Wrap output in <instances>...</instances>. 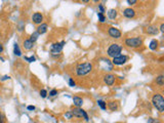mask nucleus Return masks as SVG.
Instances as JSON below:
<instances>
[{"label": "nucleus", "instance_id": "nucleus-19", "mask_svg": "<svg viewBox=\"0 0 164 123\" xmlns=\"http://www.w3.org/2000/svg\"><path fill=\"white\" fill-rule=\"evenodd\" d=\"M108 108L110 109V111L115 112V111L118 110V104L116 102H110V103L108 104Z\"/></svg>", "mask_w": 164, "mask_h": 123}, {"label": "nucleus", "instance_id": "nucleus-23", "mask_svg": "<svg viewBox=\"0 0 164 123\" xmlns=\"http://www.w3.org/2000/svg\"><path fill=\"white\" fill-rule=\"evenodd\" d=\"M38 37H39V34H38L37 32H34V33H32V35L30 37V40H31L33 43H35L36 41H37V39H38Z\"/></svg>", "mask_w": 164, "mask_h": 123}, {"label": "nucleus", "instance_id": "nucleus-34", "mask_svg": "<svg viewBox=\"0 0 164 123\" xmlns=\"http://www.w3.org/2000/svg\"><path fill=\"white\" fill-rule=\"evenodd\" d=\"M8 79H10V76L5 75V76H3V77L1 78V81H5V80H8Z\"/></svg>", "mask_w": 164, "mask_h": 123}, {"label": "nucleus", "instance_id": "nucleus-27", "mask_svg": "<svg viewBox=\"0 0 164 123\" xmlns=\"http://www.w3.org/2000/svg\"><path fill=\"white\" fill-rule=\"evenodd\" d=\"M18 29H19V31L20 32H22L24 29H25V23H24L23 21H21L20 23H19V26H18Z\"/></svg>", "mask_w": 164, "mask_h": 123}, {"label": "nucleus", "instance_id": "nucleus-4", "mask_svg": "<svg viewBox=\"0 0 164 123\" xmlns=\"http://www.w3.org/2000/svg\"><path fill=\"white\" fill-rule=\"evenodd\" d=\"M122 45H120V44H118V43H112L108 49H107V54H108V57H110V58H115V57H117L119 54H121V51H122Z\"/></svg>", "mask_w": 164, "mask_h": 123}, {"label": "nucleus", "instance_id": "nucleus-21", "mask_svg": "<svg viewBox=\"0 0 164 123\" xmlns=\"http://www.w3.org/2000/svg\"><path fill=\"white\" fill-rule=\"evenodd\" d=\"M96 103H97V106H99L102 110L105 111L106 109H107V103H106L105 100H103V99H99Z\"/></svg>", "mask_w": 164, "mask_h": 123}, {"label": "nucleus", "instance_id": "nucleus-32", "mask_svg": "<svg viewBox=\"0 0 164 123\" xmlns=\"http://www.w3.org/2000/svg\"><path fill=\"white\" fill-rule=\"evenodd\" d=\"M69 85H70L71 87L76 86V83H75V81H74V79H73V78H69Z\"/></svg>", "mask_w": 164, "mask_h": 123}, {"label": "nucleus", "instance_id": "nucleus-10", "mask_svg": "<svg viewBox=\"0 0 164 123\" xmlns=\"http://www.w3.org/2000/svg\"><path fill=\"white\" fill-rule=\"evenodd\" d=\"M32 22L36 25L42 24V22H43V15H42V13H40V12L33 13V15H32Z\"/></svg>", "mask_w": 164, "mask_h": 123}, {"label": "nucleus", "instance_id": "nucleus-18", "mask_svg": "<svg viewBox=\"0 0 164 123\" xmlns=\"http://www.w3.org/2000/svg\"><path fill=\"white\" fill-rule=\"evenodd\" d=\"M158 45H159L158 40L153 39V40H151V42H150V44H149V48L151 49V50H156V49L158 48Z\"/></svg>", "mask_w": 164, "mask_h": 123}, {"label": "nucleus", "instance_id": "nucleus-3", "mask_svg": "<svg viewBox=\"0 0 164 123\" xmlns=\"http://www.w3.org/2000/svg\"><path fill=\"white\" fill-rule=\"evenodd\" d=\"M143 42L141 37H129L124 40V44L129 48H139L143 45Z\"/></svg>", "mask_w": 164, "mask_h": 123}, {"label": "nucleus", "instance_id": "nucleus-9", "mask_svg": "<svg viewBox=\"0 0 164 123\" xmlns=\"http://www.w3.org/2000/svg\"><path fill=\"white\" fill-rule=\"evenodd\" d=\"M145 32H146V34H148V35H157L158 33H159V29L157 28V26H155V25H150V26H148L146 29H145Z\"/></svg>", "mask_w": 164, "mask_h": 123}, {"label": "nucleus", "instance_id": "nucleus-5", "mask_svg": "<svg viewBox=\"0 0 164 123\" xmlns=\"http://www.w3.org/2000/svg\"><path fill=\"white\" fill-rule=\"evenodd\" d=\"M128 61V57L125 55V54H119L117 57L113 58L112 60V64L115 65V66H122L124 64H126Z\"/></svg>", "mask_w": 164, "mask_h": 123}, {"label": "nucleus", "instance_id": "nucleus-7", "mask_svg": "<svg viewBox=\"0 0 164 123\" xmlns=\"http://www.w3.org/2000/svg\"><path fill=\"white\" fill-rule=\"evenodd\" d=\"M66 44L65 41H61V42H57V43H53L51 45V53L54 55V54H59V52L63 50L64 48V45Z\"/></svg>", "mask_w": 164, "mask_h": 123}, {"label": "nucleus", "instance_id": "nucleus-37", "mask_svg": "<svg viewBox=\"0 0 164 123\" xmlns=\"http://www.w3.org/2000/svg\"><path fill=\"white\" fill-rule=\"evenodd\" d=\"M0 123H4V117L2 113H0Z\"/></svg>", "mask_w": 164, "mask_h": 123}, {"label": "nucleus", "instance_id": "nucleus-30", "mask_svg": "<svg viewBox=\"0 0 164 123\" xmlns=\"http://www.w3.org/2000/svg\"><path fill=\"white\" fill-rule=\"evenodd\" d=\"M58 94V90L57 89H51L49 91V97H56Z\"/></svg>", "mask_w": 164, "mask_h": 123}, {"label": "nucleus", "instance_id": "nucleus-20", "mask_svg": "<svg viewBox=\"0 0 164 123\" xmlns=\"http://www.w3.org/2000/svg\"><path fill=\"white\" fill-rule=\"evenodd\" d=\"M156 84L158 86H163L164 85V76L163 75H159L156 78Z\"/></svg>", "mask_w": 164, "mask_h": 123}, {"label": "nucleus", "instance_id": "nucleus-41", "mask_svg": "<svg viewBox=\"0 0 164 123\" xmlns=\"http://www.w3.org/2000/svg\"><path fill=\"white\" fill-rule=\"evenodd\" d=\"M0 61H1V62H4V59H3V58H1V57H0Z\"/></svg>", "mask_w": 164, "mask_h": 123}, {"label": "nucleus", "instance_id": "nucleus-12", "mask_svg": "<svg viewBox=\"0 0 164 123\" xmlns=\"http://www.w3.org/2000/svg\"><path fill=\"white\" fill-rule=\"evenodd\" d=\"M47 30H48V26H47V24L42 23V24L38 25L36 32H37L39 35H42V34H45V33H46Z\"/></svg>", "mask_w": 164, "mask_h": 123}, {"label": "nucleus", "instance_id": "nucleus-25", "mask_svg": "<svg viewBox=\"0 0 164 123\" xmlns=\"http://www.w3.org/2000/svg\"><path fill=\"white\" fill-rule=\"evenodd\" d=\"M24 59L28 62V63H34V62H36V58L33 57V55L32 57H24Z\"/></svg>", "mask_w": 164, "mask_h": 123}, {"label": "nucleus", "instance_id": "nucleus-17", "mask_svg": "<svg viewBox=\"0 0 164 123\" xmlns=\"http://www.w3.org/2000/svg\"><path fill=\"white\" fill-rule=\"evenodd\" d=\"M13 53H14V55H17V57H22V50H21L19 44H18L17 42L13 44Z\"/></svg>", "mask_w": 164, "mask_h": 123}, {"label": "nucleus", "instance_id": "nucleus-38", "mask_svg": "<svg viewBox=\"0 0 164 123\" xmlns=\"http://www.w3.org/2000/svg\"><path fill=\"white\" fill-rule=\"evenodd\" d=\"M3 45H2V43H0V53H2V51H3Z\"/></svg>", "mask_w": 164, "mask_h": 123}, {"label": "nucleus", "instance_id": "nucleus-35", "mask_svg": "<svg viewBox=\"0 0 164 123\" xmlns=\"http://www.w3.org/2000/svg\"><path fill=\"white\" fill-rule=\"evenodd\" d=\"M35 109L36 108L34 106H28V107H27V110H29V111H34Z\"/></svg>", "mask_w": 164, "mask_h": 123}, {"label": "nucleus", "instance_id": "nucleus-39", "mask_svg": "<svg viewBox=\"0 0 164 123\" xmlns=\"http://www.w3.org/2000/svg\"><path fill=\"white\" fill-rule=\"evenodd\" d=\"M83 3H88V2H90V0H81Z\"/></svg>", "mask_w": 164, "mask_h": 123}, {"label": "nucleus", "instance_id": "nucleus-36", "mask_svg": "<svg viewBox=\"0 0 164 123\" xmlns=\"http://www.w3.org/2000/svg\"><path fill=\"white\" fill-rule=\"evenodd\" d=\"M159 31L161 32V33H163L164 32V24L162 23V24L160 25V28H159Z\"/></svg>", "mask_w": 164, "mask_h": 123}, {"label": "nucleus", "instance_id": "nucleus-16", "mask_svg": "<svg viewBox=\"0 0 164 123\" xmlns=\"http://www.w3.org/2000/svg\"><path fill=\"white\" fill-rule=\"evenodd\" d=\"M107 13H108V18H109L110 20H115V19L117 18V15H118L117 10H116V9H114V8L109 9Z\"/></svg>", "mask_w": 164, "mask_h": 123}, {"label": "nucleus", "instance_id": "nucleus-33", "mask_svg": "<svg viewBox=\"0 0 164 123\" xmlns=\"http://www.w3.org/2000/svg\"><path fill=\"white\" fill-rule=\"evenodd\" d=\"M126 1H127V4L131 6V5H134V4L136 3V1H138V0H126Z\"/></svg>", "mask_w": 164, "mask_h": 123}, {"label": "nucleus", "instance_id": "nucleus-29", "mask_svg": "<svg viewBox=\"0 0 164 123\" xmlns=\"http://www.w3.org/2000/svg\"><path fill=\"white\" fill-rule=\"evenodd\" d=\"M40 96H41L42 98H45L47 97V91L45 89H41V90H40Z\"/></svg>", "mask_w": 164, "mask_h": 123}, {"label": "nucleus", "instance_id": "nucleus-14", "mask_svg": "<svg viewBox=\"0 0 164 123\" xmlns=\"http://www.w3.org/2000/svg\"><path fill=\"white\" fill-rule=\"evenodd\" d=\"M71 113L73 115V117L76 118H82V108H74L73 110H71Z\"/></svg>", "mask_w": 164, "mask_h": 123}, {"label": "nucleus", "instance_id": "nucleus-6", "mask_svg": "<svg viewBox=\"0 0 164 123\" xmlns=\"http://www.w3.org/2000/svg\"><path fill=\"white\" fill-rule=\"evenodd\" d=\"M108 34L109 36L113 39H120L121 36H122V33L121 31L118 29V28H115V27H110L108 29Z\"/></svg>", "mask_w": 164, "mask_h": 123}, {"label": "nucleus", "instance_id": "nucleus-15", "mask_svg": "<svg viewBox=\"0 0 164 123\" xmlns=\"http://www.w3.org/2000/svg\"><path fill=\"white\" fill-rule=\"evenodd\" d=\"M73 103H74L75 107L81 108L82 105H83V98H80V97H73Z\"/></svg>", "mask_w": 164, "mask_h": 123}, {"label": "nucleus", "instance_id": "nucleus-24", "mask_svg": "<svg viewBox=\"0 0 164 123\" xmlns=\"http://www.w3.org/2000/svg\"><path fill=\"white\" fill-rule=\"evenodd\" d=\"M82 118L86 121V122H88L89 121V117H88V114L86 113V111H84L82 109Z\"/></svg>", "mask_w": 164, "mask_h": 123}, {"label": "nucleus", "instance_id": "nucleus-2", "mask_svg": "<svg viewBox=\"0 0 164 123\" xmlns=\"http://www.w3.org/2000/svg\"><path fill=\"white\" fill-rule=\"evenodd\" d=\"M152 104L158 112H160V113L164 112V98L162 97V94L155 93L152 98Z\"/></svg>", "mask_w": 164, "mask_h": 123}, {"label": "nucleus", "instance_id": "nucleus-1", "mask_svg": "<svg viewBox=\"0 0 164 123\" xmlns=\"http://www.w3.org/2000/svg\"><path fill=\"white\" fill-rule=\"evenodd\" d=\"M91 71H92V64H91V63H88V62L79 64V65L76 67V70H75L76 75L79 76V77L85 76V75L90 73Z\"/></svg>", "mask_w": 164, "mask_h": 123}, {"label": "nucleus", "instance_id": "nucleus-11", "mask_svg": "<svg viewBox=\"0 0 164 123\" xmlns=\"http://www.w3.org/2000/svg\"><path fill=\"white\" fill-rule=\"evenodd\" d=\"M123 15L126 18V19H133L135 16V10L131 7H128V8H125L123 10Z\"/></svg>", "mask_w": 164, "mask_h": 123}, {"label": "nucleus", "instance_id": "nucleus-8", "mask_svg": "<svg viewBox=\"0 0 164 123\" xmlns=\"http://www.w3.org/2000/svg\"><path fill=\"white\" fill-rule=\"evenodd\" d=\"M115 80H116V77L113 74H106L104 76V82H105L106 85L108 86L113 85L115 83Z\"/></svg>", "mask_w": 164, "mask_h": 123}, {"label": "nucleus", "instance_id": "nucleus-13", "mask_svg": "<svg viewBox=\"0 0 164 123\" xmlns=\"http://www.w3.org/2000/svg\"><path fill=\"white\" fill-rule=\"evenodd\" d=\"M23 47L26 50H31L34 47V43L30 40V39H25L23 41Z\"/></svg>", "mask_w": 164, "mask_h": 123}, {"label": "nucleus", "instance_id": "nucleus-22", "mask_svg": "<svg viewBox=\"0 0 164 123\" xmlns=\"http://www.w3.org/2000/svg\"><path fill=\"white\" fill-rule=\"evenodd\" d=\"M97 18H99V22L102 23V24H104L106 22V20H107L105 14L104 13H101V12H97Z\"/></svg>", "mask_w": 164, "mask_h": 123}, {"label": "nucleus", "instance_id": "nucleus-26", "mask_svg": "<svg viewBox=\"0 0 164 123\" xmlns=\"http://www.w3.org/2000/svg\"><path fill=\"white\" fill-rule=\"evenodd\" d=\"M64 117L66 118V119H68V120H70L73 118V115H72V113H71V111H68V112H66L65 114H64Z\"/></svg>", "mask_w": 164, "mask_h": 123}, {"label": "nucleus", "instance_id": "nucleus-40", "mask_svg": "<svg viewBox=\"0 0 164 123\" xmlns=\"http://www.w3.org/2000/svg\"><path fill=\"white\" fill-rule=\"evenodd\" d=\"M92 1H94V2H95V3H97V2H100L101 0H92Z\"/></svg>", "mask_w": 164, "mask_h": 123}, {"label": "nucleus", "instance_id": "nucleus-31", "mask_svg": "<svg viewBox=\"0 0 164 123\" xmlns=\"http://www.w3.org/2000/svg\"><path fill=\"white\" fill-rule=\"evenodd\" d=\"M148 123H160V121L154 118H148Z\"/></svg>", "mask_w": 164, "mask_h": 123}, {"label": "nucleus", "instance_id": "nucleus-28", "mask_svg": "<svg viewBox=\"0 0 164 123\" xmlns=\"http://www.w3.org/2000/svg\"><path fill=\"white\" fill-rule=\"evenodd\" d=\"M99 12H101V13H104V14H105L106 8H105V6H104V4H99Z\"/></svg>", "mask_w": 164, "mask_h": 123}]
</instances>
